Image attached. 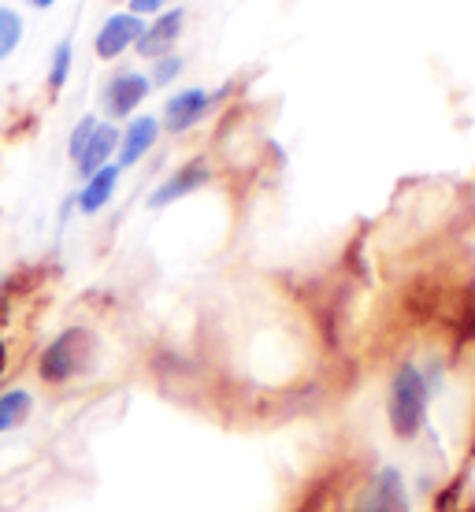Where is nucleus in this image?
I'll use <instances>...</instances> for the list:
<instances>
[{"instance_id":"1","label":"nucleus","mask_w":475,"mask_h":512,"mask_svg":"<svg viewBox=\"0 0 475 512\" xmlns=\"http://www.w3.org/2000/svg\"><path fill=\"white\" fill-rule=\"evenodd\" d=\"M427 405H431V383H427V375L412 360H401L398 368H394V375H390V390H386L390 431L401 442L416 438L427 423Z\"/></svg>"},{"instance_id":"2","label":"nucleus","mask_w":475,"mask_h":512,"mask_svg":"<svg viewBox=\"0 0 475 512\" xmlns=\"http://www.w3.org/2000/svg\"><path fill=\"white\" fill-rule=\"evenodd\" d=\"M97 360V334L90 327H67L52 338L38 360V375L49 386H64L86 375Z\"/></svg>"},{"instance_id":"3","label":"nucleus","mask_w":475,"mask_h":512,"mask_svg":"<svg viewBox=\"0 0 475 512\" xmlns=\"http://www.w3.org/2000/svg\"><path fill=\"white\" fill-rule=\"evenodd\" d=\"M353 512H409V490L398 468H379L353 505Z\"/></svg>"},{"instance_id":"4","label":"nucleus","mask_w":475,"mask_h":512,"mask_svg":"<svg viewBox=\"0 0 475 512\" xmlns=\"http://www.w3.org/2000/svg\"><path fill=\"white\" fill-rule=\"evenodd\" d=\"M149 93H153L149 75H138V71H119V75L112 78L101 93L104 112H108L112 119H130L134 116V108H138Z\"/></svg>"},{"instance_id":"5","label":"nucleus","mask_w":475,"mask_h":512,"mask_svg":"<svg viewBox=\"0 0 475 512\" xmlns=\"http://www.w3.org/2000/svg\"><path fill=\"white\" fill-rule=\"evenodd\" d=\"M142 19L130 12H116L104 19V26L97 30V38H93V52L101 56V60H116V56H123V52L130 49V45H138V38H142Z\"/></svg>"},{"instance_id":"6","label":"nucleus","mask_w":475,"mask_h":512,"mask_svg":"<svg viewBox=\"0 0 475 512\" xmlns=\"http://www.w3.org/2000/svg\"><path fill=\"white\" fill-rule=\"evenodd\" d=\"M208 108H212V97H208L205 90H197V86L179 90L175 97H167L164 123H160V127H164L167 134H186V130H193L208 116Z\"/></svg>"},{"instance_id":"7","label":"nucleus","mask_w":475,"mask_h":512,"mask_svg":"<svg viewBox=\"0 0 475 512\" xmlns=\"http://www.w3.org/2000/svg\"><path fill=\"white\" fill-rule=\"evenodd\" d=\"M160 138V119L156 116H134L127 123V130H119V167H134L138 160H145V153Z\"/></svg>"},{"instance_id":"8","label":"nucleus","mask_w":475,"mask_h":512,"mask_svg":"<svg viewBox=\"0 0 475 512\" xmlns=\"http://www.w3.org/2000/svg\"><path fill=\"white\" fill-rule=\"evenodd\" d=\"M182 23H186V12H182V8H171V12H164L153 26H145V30H142V38H138V52H142L145 60L171 56V45L179 41Z\"/></svg>"},{"instance_id":"9","label":"nucleus","mask_w":475,"mask_h":512,"mask_svg":"<svg viewBox=\"0 0 475 512\" xmlns=\"http://www.w3.org/2000/svg\"><path fill=\"white\" fill-rule=\"evenodd\" d=\"M208 182V167L205 160H190L186 167H179L175 175L167 182H160L153 193H149V208H164V205H175V201H182L186 193H193L197 186H205Z\"/></svg>"},{"instance_id":"10","label":"nucleus","mask_w":475,"mask_h":512,"mask_svg":"<svg viewBox=\"0 0 475 512\" xmlns=\"http://www.w3.org/2000/svg\"><path fill=\"white\" fill-rule=\"evenodd\" d=\"M119 153V130L116 123H97V130H93L90 145H86V153L78 156V175H86L90 179L93 171H101V167L112 164V156Z\"/></svg>"},{"instance_id":"11","label":"nucleus","mask_w":475,"mask_h":512,"mask_svg":"<svg viewBox=\"0 0 475 512\" xmlns=\"http://www.w3.org/2000/svg\"><path fill=\"white\" fill-rule=\"evenodd\" d=\"M116 186H119V164H108L101 167V171H93L90 179H86V186L78 190V208L86 212V216H97L112 197H116Z\"/></svg>"},{"instance_id":"12","label":"nucleus","mask_w":475,"mask_h":512,"mask_svg":"<svg viewBox=\"0 0 475 512\" xmlns=\"http://www.w3.org/2000/svg\"><path fill=\"white\" fill-rule=\"evenodd\" d=\"M34 412V394L23 390V386H12V390H0V435H8L15 427H23Z\"/></svg>"},{"instance_id":"13","label":"nucleus","mask_w":475,"mask_h":512,"mask_svg":"<svg viewBox=\"0 0 475 512\" xmlns=\"http://www.w3.org/2000/svg\"><path fill=\"white\" fill-rule=\"evenodd\" d=\"M71 52H75V45H71V41H60V45H56V52H52V67H49V90L52 93H60L67 86L71 60H75Z\"/></svg>"},{"instance_id":"14","label":"nucleus","mask_w":475,"mask_h":512,"mask_svg":"<svg viewBox=\"0 0 475 512\" xmlns=\"http://www.w3.org/2000/svg\"><path fill=\"white\" fill-rule=\"evenodd\" d=\"M23 41V19L12 8H0V56L15 52V45Z\"/></svg>"},{"instance_id":"15","label":"nucleus","mask_w":475,"mask_h":512,"mask_svg":"<svg viewBox=\"0 0 475 512\" xmlns=\"http://www.w3.org/2000/svg\"><path fill=\"white\" fill-rule=\"evenodd\" d=\"M179 75H182L179 56H160V60H153V75H149V82H153V86H171Z\"/></svg>"},{"instance_id":"16","label":"nucleus","mask_w":475,"mask_h":512,"mask_svg":"<svg viewBox=\"0 0 475 512\" xmlns=\"http://www.w3.org/2000/svg\"><path fill=\"white\" fill-rule=\"evenodd\" d=\"M93 130H97V119H93V116H86L75 130H71V141H67V153H71V160H75V164H78V156L86 153V145H90Z\"/></svg>"},{"instance_id":"17","label":"nucleus","mask_w":475,"mask_h":512,"mask_svg":"<svg viewBox=\"0 0 475 512\" xmlns=\"http://www.w3.org/2000/svg\"><path fill=\"white\" fill-rule=\"evenodd\" d=\"M167 0H130V15H149V12H160Z\"/></svg>"},{"instance_id":"18","label":"nucleus","mask_w":475,"mask_h":512,"mask_svg":"<svg viewBox=\"0 0 475 512\" xmlns=\"http://www.w3.org/2000/svg\"><path fill=\"white\" fill-rule=\"evenodd\" d=\"M30 4H34V8H52L56 0H30Z\"/></svg>"}]
</instances>
